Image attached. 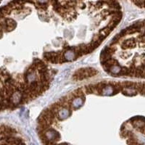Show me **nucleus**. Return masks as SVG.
Masks as SVG:
<instances>
[{"label": "nucleus", "instance_id": "nucleus-1", "mask_svg": "<svg viewBox=\"0 0 145 145\" xmlns=\"http://www.w3.org/2000/svg\"><path fill=\"white\" fill-rule=\"evenodd\" d=\"M39 1L41 2V3H44V2H46L47 0H39Z\"/></svg>", "mask_w": 145, "mask_h": 145}]
</instances>
